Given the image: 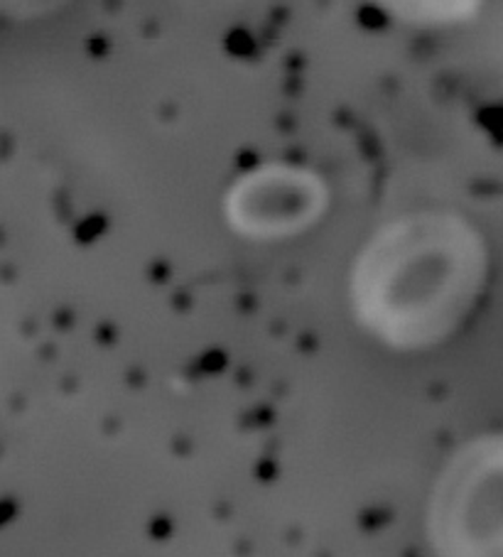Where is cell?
Segmentation results:
<instances>
[{
    "mask_svg": "<svg viewBox=\"0 0 503 557\" xmlns=\"http://www.w3.org/2000/svg\"><path fill=\"white\" fill-rule=\"evenodd\" d=\"M354 293L366 324L401 349L450 339L477 310L489 281V248L457 214H422L391 228L366 253Z\"/></svg>",
    "mask_w": 503,
    "mask_h": 557,
    "instance_id": "cell-1",
    "label": "cell"
},
{
    "mask_svg": "<svg viewBox=\"0 0 503 557\" xmlns=\"http://www.w3.org/2000/svg\"><path fill=\"white\" fill-rule=\"evenodd\" d=\"M428 528L444 555L503 557V432L474 437L450 459Z\"/></svg>",
    "mask_w": 503,
    "mask_h": 557,
    "instance_id": "cell-2",
    "label": "cell"
},
{
    "mask_svg": "<svg viewBox=\"0 0 503 557\" xmlns=\"http://www.w3.org/2000/svg\"><path fill=\"white\" fill-rule=\"evenodd\" d=\"M385 13L415 25H454L479 11L481 0H373Z\"/></svg>",
    "mask_w": 503,
    "mask_h": 557,
    "instance_id": "cell-3",
    "label": "cell"
}]
</instances>
